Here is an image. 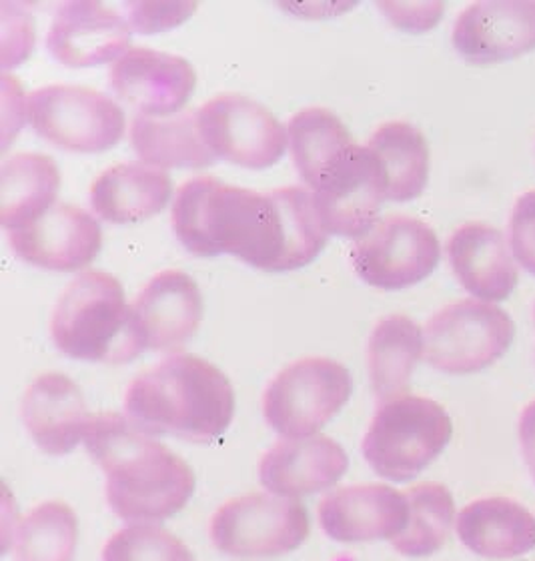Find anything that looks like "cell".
I'll return each mask as SVG.
<instances>
[{
  "label": "cell",
  "instance_id": "30",
  "mask_svg": "<svg viewBox=\"0 0 535 561\" xmlns=\"http://www.w3.org/2000/svg\"><path fill=\"white\" fill-rule=\"evenodd\" d=\"M409 502V524L391 543L406 558H425L449 538L455 519V503L442 483H418L406 491Z\"/></svg>",
  "mask_w": 535,
  "mask_h": 561
},
{
  "label": "cell",
  "instance_id": "16",
  "mask_svg": "<svg viewBox=\"0 0 535 561\" xmlns=\"http://www.w3.org/2000/svg\"><path fill=\"white\" fill-rule=\"evenodd\" d=\"M319 524L339 543L394 539L409 524L406 493L384 483H363L333 491L319 503Z\"/></svg>",
  "mask_w": 535,
  "mask_h": 561
},
{
  "label": "cell",
  "instance_id": "6",
  "mask_svg": "<svg viewBox=\"0 0 535 561\" xmlns=\"http://www.w3.org/2000/svg\"><path fill=\"white\" fill-rule=\"evenodd\" d=\"M353 393L350 369L327 357H303L281 369L263 393V417L287 439L314 437Z\"/></svg>",
  "mask_w": 535,
  "mask_h": 561
},
{
  "label": "cell",
  "instance_id": "8",
  "mask_svg": "<svg viewBox=\"0 0 535 561\" xmlns=\"http://www.w3.org/2000/svg\"><path fill=\"white\" fill-rule=\"evenodd\" d=\"M513 335L512 317L501 307L464 299L428 321L423 357L442 374H477L508 353Z\"/></svg>",
  "mask_w": 535,
  "mask_h": 561
},
{
  "label": "cell",
  "instance_id": "18",
  "mask_svg": "<svg viewBox=\"0 0 535 561\" xmlns=\"http://www.w3.org/2000/svg\"><path fill=\"white\" fill-rule=\"evenodd\" d=\"M452 43L471 65L517 59L535 48V2H476L457 16Z\"/></svg>",
  "mask_w": 535,
  "mask_h": 561
},
{
  "label": "cell",
  "instance_id": "2",
  "mask_svg": "<svg viewBox=\"0 0 535 561\" xmlns=\"http://www.w3.org/2000/svg\"><path fill=\"white\" fill-rule=\"evenodd\" d=\"M82 442L105 471L111 512L125 522L169 519L195 493V473L185 459L137 430L127 415H93Z\"/></svg>",
  "mask_w": 535,
  "mask_h": 561
},
{
  "label": "cell",
  "instance_id": "3",
  "mask_svg": "<svg viewBox=\"0 0 535 561\" xmlns=\"http://www.w3.org/2000/svg\"><path fill=\"white\" fill-rule=\"evenodd\" d=\"M125 415L147 435L209 444L234 421V386L213 363L173 353L128 383Z\"/></svg>",
  "mask_w": 535,
  "mask_h": 561
},
{
  "label": "cell",
  "instance_id": "4",
  "mask_svg": "<svg viewBox=\"0 0 535 561\" xmlns=\"http://www.w3.org/2000/svg\"><path fill=\"white\" fill-rule=\"evenodd\" d=\"M50 337L62 355L81 362L121 365L145 351L125 289L105 271L70 280L50 317Z\"/></svg>",
  "mask_w": 535,
  "mask_h": 561
},
{
  "label": "cell",
  "instance_id": "27",
  "mask_svg": "<svg viewBox=\"0 0 535 561\" xmlns=\"http://www.w3.org/2000/svg\"><path fill=\"white\" fill-rule=\"evenodd\" d=\"M367 147L382 164L387 199L406 203L423 193L430 179V145L418 127L403 121L385 123Z\"/></svg>",
  "mask_w": 535,
  "mask_h": 561
},
{
  "label": "cell",
  "instance_id": "31",
  "mask_svg": "<svg viewBox=\"0 0 535 561\" xmlns=\"http://www.w3.org/2000/svg\"><path fill=\"white\" fill-rule=\"evenodd\" d=\"M103 561H197L181 539L163 527L137 526L118 529L103 548Z\"/></svg>",
  "mask_w": 535,
  "mask_h": 561
},
{
  "label": "cell",
  "instance_id": "21",
  "mask_svg": "<svg viewBox=\"0 0 535 561\" xmlns=\"http://www.w3.org/2000/svg\"><path fill=\"white\" fill-rule=\"evenodd\" d=\"M447 259L466 291L483 301L512 295L520 273L501 231L486 222H466L447 241Z\"/></svg>",
  "mask_w": 535,
  "mask_h": 561
},
{
  "label": "cell",
  "instance_id": "15",
  "mask_svg": "<svg viewBox=\"0 0 535 561\" xmlns=\"http://www.w3.org/2000/svg\"><path fill=\"white\" fill-rule=\"evenodd\" d=\"M130 313L145 350H179L203 321L197 280L185 271H161L140 289Z\"/></svg>",
  "mask_w": 535,
  "mask_h": 561
},
{
  "label": "cell",
  "instance_id": "20",
  "mask_svg": "<svg viewBox=\"0 0 535 561\" xmlns=\"http://www.w3.org/2000/svg\"><path fill=\"white\" fill-rule=\"evenodd\" d=\"M21 417L36 447L48 456H67L84 439L91 413L81 387L62 374L38 375L21 403Z\"/></svg>",
  "mask_w": 535,
  "mask_h": 561
},
{
  "label": "cell",
  "instance_id": "36",
  "mask_svg": "<svg viewBox=\"0 0 535 561\" xmlns=\"http://www.w3.org/2000/svg\"><path fill=\"white\" fill-rule=\"evenodd\" d=\"M534 323H535V305H534Z\"/></svg>",
  "mask_w": 535,
  "mask_h": 561
},
{
  "label": "cell",
  "instance_id": "10",
  "mask_svg": "<svg viewBox=\"0 0 535 561\" xmlns=\"http://www.w3.org/2000/svg\"><path fill=\"white\" fill-rule=\"evenodd\" d=\"M442 259L437 234L428 222L391 215L375 222L351 247L353 270L369 287L401 291L430 277Z\"/></svg>",
  "mask_w": 535,
  "mask_h": 561
},
{
  "label": "cell",
  "instance_id": "5",
  "mask_svg": "<svg viewBox=\"0 0 535 561\" xmlns=\"http://www.w3.org/2000/svg\"><path fill=\"white\" fill-rule=\"evenodd\" d=\"M452 435V417L437 401L403 396L379 403L361 451L377 476L403 483L430 468Z\"/></svg>",
  "mask_w": 535,
  "mask_h": 561
},
{
  "label": "cell",
  "instance_id": "28",
  "mask_svg": "<svg viewBox=\"0 0 535 561\" xmlns=\"http://www.w3.org/2000/svg\"><path fill=\"white\" fill-rule=\"evenodd\" d=\"M287 133L293 163L311 191L355 145L343 121L323 106H309L293 115Z\"/></svg>",
  "mask_w": 535,
  "mask_h": 561
},
{
  "label": "cell",
  "instance_id": "7",
  "mask_svg": "<svg viewBox=\"0 0 535 561\" xmlns=\"http://www.w3.org/2000/svg\"><path fill=\"white\" fill-rule=\"evenodd\" d=\"M29 125L70 152H103L127 129L125 111L109 94L77 84H48L26 96Z\"/></svg>",
  "mask_w": 535,
  "mask_h": 561
},
{
  "label": "cell",
  "instance_id": "9",
  "mask_svg": "<svg viewBox=\"0 0 535 561\" xmlns=\"http://www.w3.org/2000/svg\"><path fill=\"white\" fill-rule=\"evenodd\" d=\"M209 536L234 558H277L309 538V514L289 497L249 493L223 503L210 517Z\"/></svg>",
  "mask_w": 535,
  "mask_h": 561
},
{
  "label": "cell",
  "instance_id": "35",
  "mask_svg": "<svg viewBox=\"0 0 535 561\" xmlns=\"http://www.w3.org/2000/svg\"><path fill=\"white\" fill-rule=\"evenodd\" d=\"M520 445H522L525 463H527L535 483V399L522 411V417H520Z\"/></svg>",
  "mask_w": 535,
  "mask_h": 561
},
{
  "label": "cell",
  "instance_id": "32",
  "mask_svg": "<svg viewBox=\"0 0 535 561\" xmlns=\"http://www.w3.org/2000/svg\"><path fill=\"white\" fill-rule=\"evenodd\" d=\"M127 21L130 28L143 35L163 33L177 24L185 23L186 19L197 11L193 2H128L125 4Z\"/></svg>",
  "mask_w": 535,
  "mask_h": 561
},
{
  "label": "cell",
  "instance_id": "13",
  "mask_svg": "<svg viewBox=\"0 0 535 561\" xmlns=\"http://www.w3.org/2000/svg\"><path fill=\"white\" fill-rule=\"evenodd\" d=\"M12 253L41 270L72 273L93 263L103 247V229L89 210L55 205L36 221L9 231Z\"/></svg>",
  "mask_w": 535,
  "mask_h": 561
},
{
  "label": "cell",
  "instance_id": "1",
  "mask_svg": "<svg viewBox=\"0 0 535 561\" xmlns=\"http://www.w3.org/2000/svg\"><path fill=\"white\" fill-rule=\"evenodd\" d=\"M171 222L189 253H227L268 273L301 270L329 239L314 191L292 185L257 193L215 176H193L179 187Z\"/></svg>",
  "mask_w": 535,
  "mask_h": 561
},
{
  "label": "cell",
  "instance_id": "25",
  "mask_svg": "<svg viewBox=\"0 0 535 561\" xmlns=\"http://www.w3.org/2000/svg\"><path fill=\"white\" fill-rule=\"evenodd\" d=\"M423 351V333L408 316L384 317L373 328L367 343V369L379 403L408 396L411 375Z\"/></svg>",
  "mask_w": 535,
  "mask_h": 561
},
{
  "label": "cell",
  "instance_id": "24",
  "mask_svg": "<svg viewBox=\"0 0 535 561\" xmlns=\"http://www.w3.org/2000/svg\"><path fill=\"white\" fill-rule=\"evenodd\" d=\"M60 171L41 152H16L0 169V222L7 231L36 221L55 207Z\"/></svg>",
  "mask_w": 535,
  "mask_h": 561
},
{
  "label": "cell",
  "instance_id": "34",
  "mask_svg": "<svg viewBox=\"0 0 535 561\" xmlns=\"http://www.w3.org/2000/svg\"><path fill=\"white\" fill-rule=\"evenodd\" d=\"M379 9L396 23L399 28L406 31H428L433 24L440 23L443 14V4H379Z\"/></svg>",
  "mask_w": 535,
  "mask_h": 561
},
{
  "label": "cell",
  "instance_id": "11",
  "mask_svg": "<svg viewBox=\"0 0 535 561\" xmlns=\"http://www.w3.org/2000/svg\"><path fill=\"white\" fill-rule=\"evenodd\" d=\"M209 151L244 169H269L289 147L287 127L269 108L243 94H217L197 111Z\"/></svg>",
  "mask_w": 535,
  "mask_h": 561
},
{
  "label": "cell",
  "instance_id": "23",
  "mask_svg": "<svg viewBox=\"0 0 535 561\" xmlns=\"http://www.w3.org/2000/svg\"><path fill=\"white\" fill-rule=\"evenodd\" d=\"M457 536L488 560H512L535 550V517L508 497H483L457 515Z\"/></svg>",
  "mask_w": 535,
  "mask_h": 561
},
{
  "label": "cell",
  "instance_id": "22",
  "mask_svg": "<svg viewBox=\"0 0 535 561\" xmlns=\"http://www.w3.org/2000/svg\"><path fill=\"white\" fill-rule=\"evenodd\" d=\"M173 195L171 175L149 163H118L94 179L91 207L106 222L130 225L151 219Z\"/></svg>",
  "mask_w": 535,
  "mask_h": 561
},
{
  "label": "cell",
  "instance_id": "14",
  "mask_svg": "<svg viewBox=\"0 0 535 561\" xmlns=\"http://www.w3.org/2000/svg\"><path fill=\"white\" fill-rule=\"evenodd\" d=\"M113 93L145 117L177 115L197 84V72L183 57L135 47L115 60L109 72Z\"/></svg>",
  "mask_w": 535,
  "mask_h": 561
},
{
  "label": "cell",
  "instance_id": "29",
  "mask_svg": "<svg viewBox=\"0 0 535 561\" xmlns=\"http://www.w3.org/2000/svg\"><path fill=\"white\" fill-rule=\"evenodd\" d=\"M79 541L77 514L67 503L45 502L14 529L12 560L72 561Z\"/></svg>",
  "mask_w": 535,
  "mask_h": 561
},
{
  "label": "cell",
  "instance_id": "33",
  "mask_svg": "<svg viewBox=\"0 0 535 561\" xmlns=\"http://www.w3.org/2000/svg\"><path fill=\"white\" fill-rule=\"evenodd\" d=\"M510 245L513 257L535 275V191H527L513 205L510 217Z\"/></svg>",
  "mask_w": 535,
  "mask_h": 561
},
{
  "label": "cell",
  "instance_id": "26",
  "mask_svg": "<svg viewBox=\"0 0 535 561\" xmlns=\"http://www.w3.org/2000/svg\"><path fill=\"white\" fill-rule=\"evenodd\" d=\"M130 142L143 163L159 169H201L217 161L201 137L197 111L171 117L137 115L130 123Z\"/></svg>",
  "mask_w": 535,
  "mask_h": 561
},
{
  "label": "cell",
  "instance_id": "17",
  "mask_svg": "<svg viewBox=\"0 0 535 561\" xmlns=\"http://www.w3.org/2000/svg\"><path fill=\"white\" fill-rule=\"evenodd\" d=\"M130 47V24L101 2H67L48 28V53L70 69L121 59Z\"/></svg>",
  "mask_w": 535,
  "mask_h": 561
},
{
  "label": "cell",
  "instance_id": "12",
  "mask_svg": "<svg viewBox=\"0 0 535 561\" xmlns=\"http://www.w3.org/2000/svg\"><path fill=\"white\" fill-rule=\"evenodd\" d=\"M315 209L329 234L357 239L377 222L387 199L382 164L367 145H353L314 188Z\"/></svg>",
  "mask_w": 535,
  "mask_h": 561
},
{
  "label": "cell",
  "instance_id": "19",
  "mask_svg": "<svg viewBox=\"0 0 535 561\" xmlns=\"http://www.w3.org/2000/svg\"><path fill=\"white\" fill-rule=\"evenodd\" d=\"M350 468L345 449L326 435L283 439L259 463V481L281 497H305L335 485Z\"/></svg>",
  "mask_w": 535,
  "mask_h": 561
}]
</instances>
